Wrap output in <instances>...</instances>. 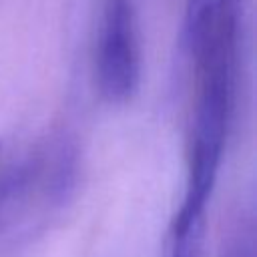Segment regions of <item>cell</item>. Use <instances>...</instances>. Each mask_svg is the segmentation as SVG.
Listing matches in <instances>:
<instances>
[{
    "instance_id": "1",
    "label": "cell",
    "mask_w": 257,
    "mask_h": 257,
    "mask_svg": "<svg viewBox=\"0 0 257 257\" xmlns=\"http://www.w3.org/2000/svg\"><path fill=\"white\" fill-rule=\"evenodd\" d=\"M237 0H191L185 20L195 70L189 128L187 185L175 213L165 257H203L207 203L211 199L233 108Z\"/></svg>"
},
{
    "instance_id": "2",
    "label": "cell",
    "mask_w": 257,
    "mask_h": 257,
    "mask_svg": "<svg viewBox=\"0 0 257 257\" xmlns=\"http://www.w3.org/2000/svg\"><path fill=\"white\" fill-rule=\"evenodd\" d=\"M139 36L131 0H104L98 40L96 76L100 92L110 102L128 100L139 86Z\"/></svg>"
}]
</instances>
